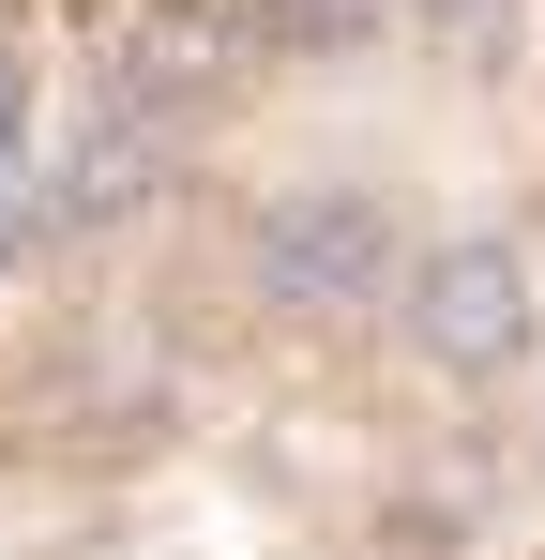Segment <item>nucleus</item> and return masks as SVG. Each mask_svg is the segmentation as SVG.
<instances>
[{"label":"nucleus","instance_id":"nucleus-1","mask_svg":"<svg viewBox=\"0 0 545 560\" xmlns=\"http://www.w3.org/2000/svg\"><path fill=\"white\" fill-rule=\"evenodd\" d=\"M409 334H425L440 364H515V334H531L515 243H440V258H409Z\"/></svg>","mask_w":545,"mask_h":560},{"label":"nucleus","instance_id":"nucleus-2","mask_svg":"<svg viewBox=\"0 0 545 560\" xmlns=\"http://www.w3.org/2000/svg\"><path fill=\"white\" fill-rule=\"evenodd\" d=\"M379 273H394V212L379 197H288L258 228V288L272 303H363Z\"/></svg>","mask_w":545,"mask_h":560}]
</instances>
